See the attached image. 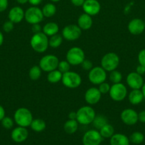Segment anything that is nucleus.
<instances>
[{
  "mask_svg": "<svg viewBox=\"0 0 145 145\" xmlns=\"http://www.w3.org/2000/svg\"><path fill=\"white\" fill-rule=\"evenodd\" d=\"M31 31L33 32V33H38L42 32V28L43 27L40 25V24H36L31 25Z\"/></svg>",
  "mask_w": 145,
  "mask_h": 145,
  "instance_id": "40",
  "label": "nucleus"
},
{
  "mask_svg": "<svg viewBox=\"0 0 145 145\" xmlns=\"http://www.w3.org/2000/svg\"><path fill=\"white\" fill-rule=\"evenodd\" d=\"M25 11L21 7H14L9 10L8 13L9 20L14 24H19L24 19Z\"/></svg>",
  "mask_w": 145,
  "mask_h": 145,
  "instance_id": "19",
  "label": "nucleus"
},
{
  "mask_svg": "<svg viewBox=\"0 0 145 145\" xmlns=\"http://www.w3.org/2000/svg\"><path fill=\"white\" fill-rule=\"evenodd\" d=\"M92 24H93V21H92V16L85 13H83L78 17L77 25L80 27L82 31V30L87 31L92 27Z\"/></svg>",
  "mask_w": 145,
  "mask_h": 145,
  "instance_id": "20",
  "label": "nucleus"
},
{
  "mask_svg": "<svg viewBox=\"0 0 145 145\" xmlns=\"http://www.w3.org/2000/svg\"><path fill=\"white\" fill-rule=\"evenodd\" d=\"M66 60L72 66L81 65L85 59V55L83 50L79 47H72L70 48L66 53Z\"/></svg>",
  "mask_w": 145,
  "mask_h": 145,
  "instance_id": "6",
  "label": "nucleus"
},
{
  "mask_svg": "<svg viewBox=\"0 0 145 145\" xmlns=\"http://www.w3.org/2000/svg\"><path fill=\"white\" fill-rule=\"evenodd\" d=\"M30 127L33 131L36 133H41L46 127V123L43 119L36 118L34 119L30 125Z\"/></svg>",
  "mask_w": 145,
  "mask_h": 145,
  "instance_id": "25",
  "label": "nucleus"
},
{
  "mask_svg": "<svg viewBox=\"0 0 145 145\" xmlns=\"http://www.w3.org/2000/svg\"><path fill=\"white\" fill-rule=\"evenodd\" d=\"M59 59L54 55H46L43 56L39 61L38 66L41 70L45 72L55 70L58 68Z\"/></svg>",
  "mask_w": 145,
  "mask_h": 145,
  "instance_id": "9",
  "label": "nucleus"
},
{
  "mask_svg": "<svg viewBox=\"0 0 145 145\" xmlns=\"http://www.w3.org/2000/svg\"><path fill=\"white\" fill-rule=\"evenodd\" d=\"M14 120H13L11 118L8 117V116H5L2 120H1V125L4 128L7 129V130H10L14 127Z\"/></svg>",
  "mask_w": 145,
  "mask_h": 145,
  "instance_id": "34",
  "label": "nucleus"
},
{
  "mask_svg": "<svg viewBox=\"0 0 145 145\" xmlns=\"http://www.w3.org/2000/svg\"><path fill=\"white\" fill-rule=\"evenodd\" d=\"M82 7L84 13L91 16L98 15L101 10V5L98 0H85Z\"/></svg>",
  "mask_w": 145,
  "mask_h": 145,
  "instance_id": "16",
  "label": "nucleus"
},
{
  "mask_svg": "<svg viewBox=\"0 0 145 145\" xmlns=\"http://www.w3.org/2000/svg\"><path fill=\"white\" fill-rule=\"evenodd\" d=\"M76 120L79 124L82 125H88L92 124L96 113L92 107L90 106H84L80 108L76 111Z\"/></svg>",
  "mask_w": 145,
  "mask_h": 145,
  "instance_id": "3",
  "label": "nucleus"
},
{
  "mask_svg": "<svg viewBox=\"0 0 145 145\" xmlns=\"http://www.w3.org/2000/svg\"><path fill=\"white\" fill-rule=\"evenodd\" d=\"M109 97L112 101L116 102L122 101L128 95L127 89L122 83L113 84L109 91Z\"/></svg>",
  "mask_w": 145,
  "mask_h": 145,
  "instance_id": "7",
  "label": "nucleus"
},
{
  "mask_svg": "<svg viewBox=\"0 0 145 145\" xmlns=\"http://www.w3.org/2000/svg\"><path fill=\"white\" fill-rule=\"evenodd\" d=\"M82 34V30L78 25L69 24L63 28L62 36L68 41H75L79 39Z\"/></svg>",
  "mask_w": 145,
  "mask_h": 145,
  "instance_id": "11",
  "label": "nucleus"
},
{
  "mask_svg": "<svg viewBox=\"0 0 145 145\" xmlns=\"http://www.w3.org/2000/svg\"><path fill=\"white\" fill-rule=\"evenodd\" d=\"M109 79L111 82L113 84H117L120 83L122 79V74L119 71L117 70H113L112 72H109Z\"/></svg>",
  "mask_w": 145,
  "mask_h": 145,
  "instance_id": "33",
  "label": "nucleus"
},
{
  "mask_svg": "<svg viewBox=\"0 0 145 145\" xmlns=\"http://www.w3.org/2000/svg\"><path fill=\"white\" fill-rule=\"evenodd\" d=\"M136 72H137L138 74H139L141 75L144 74L145 73V67L139 65L136 68Z\"/></svg>",
  "mask_w": 145,
  "mask_h": 145,
  "instance_id": "44",
  "label": "nucleus"
},
{
  "mask_svg": "<svg viewBox=\"0 0 145 145\" xmlns=\"http://www.w3.org/2000/svg\"><path fill=\"white\" fill-rule=\"evenodd\" d=\"M44 16L42 10L38 7H31L27 8L25 11L24 19L27 23L31 25L36 24H40L44 20Z\"/></svg>",
  "mask_w": 145,
  "mask_h": 145,
  "instance_id": "10",
  "label": "nucleus"
},
{
  "mask_svg": "<svg viewBox=\"0 0 145 145\" xmlns=\"http://www.w3.org/2000/svg\"><path fill=\"white\" fill-rule=\"evenodd\" d=\"M63 74L58 69L48 72L47 81L51 84H57L62 79Z\"/></svg>",
  "mask_w": 145,
  "mask_h": 145,
  "instance_id": "26",
  "label": "nucleus"
},
{
  "mask_svg": "<svg viewBox=\"0 0 145 145\" xmlns=\"http://www.w3.org/2000/svg\"><path fill=\"white\" fill-rule=\"evenodd\" d=\"M33 120L34 118L32 113L26 108H19L14 112V120L18 126L24 127H30Z\"/></svg>",
  "mask_w": 145,
  "mask_h": 145,
  "instance_id": "2",
  "label": "nucleus"
},
{
  "mask_svg": "<svg viewBox=\"0 0 145 145\" xmlns=\"http://www.w3.org/2000/svg\"><path fill=\"white\" fill-rule=\"evenodd\" d=\"M129 139L130 142L134 144H140L144 140V135L140 132H134Z\"/></svg>",
  "mask_w": 145,
  "mask_h": 145,
  "instance_id": "32",
  "label": "nucleus"
},
{
  "mask_svg": "<svg viewBox=\"0 0 145 145\" xmlns=\"http://www.w3.org/2000/svg\"><path fill=\"white\" fill-rule=\"evenodd\" d=\"M78 125H79V123H78V121L76 120L68 119L64 123V131L68 135H72L77 132V130L78 129Z\"/></svg>",
  "mask_w": 145,
  "mask_h": 145,
  "instance_id": "24",
  "label": "nucleus"
},
{
  "mask_svg": "<svg viewBox=\"0 0 145 145\" xmlns=\"http://www.w3.org/2000/svg\"><path fill=\"white\" fill-rule=\"evenodd\" d=\"M28 137V131L26 127H18L13 129L11 133V140L16 143H21L25 142Z\"/></svg>",
  "mask_w": 145,
  "mask_h": 145,
  "instance_id": "18",
  "label": "nucleus"
},
{
  "mask_svg": "<svg viewBox=\"0 0 145 145\" xmlns=\"http://www.w3.org/2000/svg\"><path fill=\"white\" fill-rule=\"evenodd\" d=\"M137 58L139 65L145 67V49H142L139 51Z\"/></svg>",
  "mask_w": 145,
  "mask_h": 145,
  "instance_id": "39",
  "label": "nucleus"
},
{
  "mask_svg": "<svg viewBox=\"0 0 145 145\" xmlns=\"http://www.w3.org/2000/svg\"><path fill=\"white\" fill-rule=\"evenodd\" d=\"M14 24L12 22V21H9V20L5 21V22L4 23V24H3V26H2L3 31H4L5 33H11V31L14 30Z\"/></svg>",
  "mask_w": 145,
  "mask_h": 145,
  "instance_id": "36",
  "label": "nucleus"
},
{
  "mask_svg": "<svg viewBox=\"0 0 145 145\" xmlns=\"http://www.w3.org/2000/svg\"><path fill=\"white\" fill-rule=\"evenodd\" d=\"M62 35L55 34V35L51 36L49 38V46L52 48H58L61 45L63 42Z\"/></svg>",
  "mask_w": 145,
  "mask_h": 145,
  "instance_id": "31",
  "label": "nucleus"
},
{
  "mask_svg": "<svg viewBox=\"0 0 145 145\" xmlns=\"http://www.w3.org/2000/svg\"><path fill=\"white\" fill-rule=\"evenodd\" d=\"M102 140L99 130L95 129L85 132L82 136V143L83 145H100Z\"/></svg>",
  "mask_w": 145,
  "mask_h": 145,
  "instance_id": "12",
  "label": "nucleus"
},
{
  "mask_svg": "<svg viewBox=\"0 0 145 145\" xmlns=\"http://www.w3.org/2000/svg\"><path fill=\"white\" fill-rule=\"evenodd\" d=\"M107 123H108V120L106 116H104V115L100 114L95 116L92 124L96 130H99L101 127H103Z\"/></svg>",
  "mask_w": 145,
  "mask_h": 145,
  "instance_id": "28",
  "label": "nucleus"
},
{
  "mask_svg": "<svg viewBox=\"0 0 145 145\" xmlns=\"http://www.w3.org/2000/svg\"><path fill=\"white\" fill-rule=\"evenodd\" d=\"M127 84L132 89H141L144 84V79L142 75L136 72L128 74L126 78Z\"/></svg>",
  "mask_w": 145,
  "mask_h": 145,
  "instance_id": "14",
  "label": "nucleus"
},
{
  "mask_svg": "<svg viewBox=\"0 0 145 145\" xmlns=\"http://www.w3.org/2000/svg\"><path fill=\"white\" fill-rule=\"evenodd\" d=\"M42 70L38 65H34L28 71V76L32 81H37L41 78Z\"/></svg>",
  "mask_w": 145,
  "mask_h": 145,
  "instance_id": "30",
  "label": "nucleus"
},
{
  "mask_svg": "<svg viewBox=\"0 0 145 145\" xmlns=\"http://www.w3.org/2000/svg\"><path fill=\"white\" fill-rule=\"evenodd\" d=\"M62 84L68 89H76L82 84V78L80 75L73 71H68L63 74Z\"/></svg>",
  "mask_w": 145,
  "mask_h": 145,
  "instance_id": "5",
  "label": "nucleus"
},
{
  "mask_svg": "<svg viewBox=\"0 0 145 145\" xmlns=\"http://www.w3.org/2000/svg\"><path fill=\"white\" fill-rule=\"evenodd\" d=\"M144 21V25H145V21Z\"/></svg>",
  "mask_w": 145,
  "mask_h": 145,
  "instance_id": "52",
  "label": "nucleus"
},
{
  "mask_svg": "<svg viewBox=\"0 0 145 145\" xmlns=\"http://www.w3.org/2000/svg\"><path fill=\"white\" fill-rule=\"evenodd\" d=\"M42 1L43 0H28V3L33 7H38L41 4Z\"/></svg>",
  "mask_w": 145,
  "mask_h": 145,
  "instance_id": "45",
  "label": "nucleus"
},
{
  "mask_svg": "<svg viewBox=\"0 0 145 145\" xmlns=\"http://www.w3.org/2000/svg\"><path fill=\"white\" fill-rule=\"evenodd\" d=\"M4 35H3V33H1V31H0V46H1L3 44V42H4Z\"/></svg>",
  "mask_w": 145,
  "mask_h": 145,
  "instance_id": "48",
  "label": "nucleus"
},
{
  "mask_svg": "<svg viewBox=\"0 0 145 145\" xmlns=\"http://www.w3.org/2000/svg\"><path fill=\"white\" fill-rule=\"evenodd\" d=\"M51 1H52V2H58V1H60L61 0H50Z\"/></svg>",
  "mask_w": 145,
  "mask_h": 145,
  "instance_id": "51",
  "label": "nucleus"
},
{
  "mask_svg": "<svg viewBox=\"0 0 145 145\" xmlns=\"http://www.w3.org/2000/svg\"><path fill=\"white\" fill-rule=\"evenodd\" d=\"M5 110L1 105H0V122L5 117Z\"/></svg>",
  "mask_w": 145,
  "mask_h": 145,
  "instance_id": "46",
  "label": "nucleus"
},
{
  "mask_svg": "<svg viewBox=\"0 0 145 145\" xmlns=\"http://www.w3.org/2000/svg\"><path fill=\"white\" fill-rule=\"evenodd\" d=\"M42 32L48 37L58 34L59 32V26L55 22L46 23L42 28Z\"/></svg>",
  "mask_w": 145,
  "mask_h": 145,
  "instance_id": "23",
  "label": "nucleus"
},
{
  "mask_svg": "<svg viewBox=\"0 0 145 145\" xmlns=\"http://www.w3.org/2000/svg\"><path fill=\"white\" fill-rule=\"evenodd\" d=\"M42 12L44 17L51 18L53 17L56 13V7L53 3H47L43 7Z\"/></svg>",
  "mask_w": 145,
  "mask_h": 145,
  "instance_id": "27",
  "label": "nucleus"
},
{
  "mask_svg": "<svg viewBox=\"0 0 145 145\" xmlns=\"http://www.w3.org/2000/svg\"><path fill=\"white\" fill-rule=\"evenodd\" d=\"M71 2L75 7H82L85 0H71Z\"/></svg>",
  "mask_w": 145,
  "mask_h": 145,
  "instance_id": "43",
  "label": "nucleus"
},
{
  "mask_svg": "<svg viewBox=\"0 0 145 145\" xmlns=\"http://www.w3.org/2000/svg\"><path fill=\"white\" fill-rule=\"evenodd\" d=\"M141 90H142V93H143V95H144V99H145V83H144V84H143V86H142Z\"/></svg>",
  "mask_w": 145,
  "mask_h": 145,
  "instance_id": "50",
  "label": "nucleus"
},
{
  "mask_svg": "<svg viewBox=\"0 0 145 145\" xmlns=\"http://www.w3.org/2000/svg\"><path fill=\"white\" fill-rule=\"evenodd\" d=\"M100 133L102 138H110L114 134H115V129L112 125L107 123L106 125L101 127L99 130Z\"/></svg>",
  "mask_w": 145,
  "mask_h": 145,
  "instance_id": "29",
  "label": "nucleus"
},
{
  "mask_svg": "<svg viewBox=\"0 0 145 145\" xmlns=\"http://www.w3.org/2000/svg\"><path fill=\"white\" fill-rule=\"evenodd\" d=\"M120 119L122 123L127 125H134L139 121L138 113L132 108H126L121 112Z\"/></svg>",
  "mask_w": 145,
  "mask_h": 145,
  "instance_id": "13",
  "label": "nucleus"
},
{
  "mask_svg": "<svg viewBox=\"0 0 145 145\" xmlns=\"http://www.w3.org/2000/svg\"><path fill=\"white\" fill-rule=\"evenodd\" d=\"M138 120L142 123H145V110L138 113Z\"/></svg>",
  "mask_w": 145,
  "mask_h": 145,
  "instance_id": "42",
  "label": "nucleus"
},
{
  "mask_svg": "<svg viewBox=\"0 0 145 145\" xmlns=\"http://www.w3.org/2000/svg\"><path fill=\"white\" fill-rule=\"evenodd\" d=\"M127 29L132 35H140L145 30L144 21L141 18H133L128 24Z\"/></svg>",
  "mask_w": 145,
  "mask_h": 145,
  "instance_id": "17",
  "label": "nucleus"
},
{
  "mask_svg": "<svg viewBox=\"0 0 145 145\" xmlns=\"http://www.w3.org/2000/svg\"><path fill=\"white\" fill-rule=\"evenodd\" d=\"M81 67H82V69H84L85 71H90L92 67H93V64L89 59H85L81 63Z\"/></svg>",
  "mask_w": 145,
  "mask_h": 145,
  "instance_id": "38",
  "label": "nucleus"
},
{
  "mask_svg": "<svg viewBox=\"0 0 145 145\" xmlns=\"http://www.w3.org/2000/svg\"><path fill=\"white\" fill-rule=\"evenodd\" d=\"M119 57L115 52H108L103 55L101 59V67L106 72H110L115 70L119 65Z\"/></svg>",
  "mask_w": 145,
  "mask_h": 145,
  "instance_id": "4",
  "label": "nucleus"
},
{
  "mask_svg": "<svg viewBox=\"0 0 145 145\" xmlns=\"http://www.w3.org/2000/svg\"><path fill=\"white\" fill-rule=\"evenodd\" d=\"M16 1L20 4H25L27 2H28V0H16Z\"/></svg>",
  "mask_w": 145,
  "mask_h": 145,
  "instance_id": "49",
  "label": "nucleus"
},
{
  "mask_svg": "<svg viewBox=\"0 0 145 145\" xmlns=\"http://www.w3.org/2000/svg\"><path fill=\"white\" fill-rule=\"evenodd\" d=\"M30 45L35 52L44 53L49 47V38L43 32L34 33L30 40Z\"/></svg>",
  "mask_w": 145,
  "mask_h": 145,
  "instance_id": "1",
  "label": "nucleus"
},
{
  "mask_svg": "<svg viewBox=\"0 0 145 145\" xmlns=\"http://www.w3.org/2000/svg\"><path fill=\"white\" fill-rule=\"evenodd\" d=\"M99 87H98V89L100 91V93L102 94H106V93H109V89H110L111 86L107 83V82H105L103 83L100 84V85H98Z\"/></svg>",
  "mask_w": 145,
  "mask_h": 145,
  "instance_id": "37",
  "label": "nucleus"
},
{
  "mask_svg": "<svg viewBox=\"0 0 145 145\" xmlns=\"http://www.w3.org/2000/svg\"><path fill=\"white\" fill-rule=\"evenodd\" d=\"M101 97H102V93H100L98 88L96 87H90L88 89L84 95L85 102L90 106L95 105L99 103L100 101L101 100Z\"/></svg>",
  "mask_w": 145,
  "mask_h": 145,
  "instance_id": "15",
  "label": "nucleus"
},
{
  "mask_svg": "<svg viewBox=\"0 0 145 145\" xmlns=\"http://www.w3.org/2000/svg\"><path fill=\"white\" fill-rule=\"evenodd\" d=\"M77 118V113L76 112L72 111L68 114V118L71 119V120H76Z\"/></svg>",
  "mask_w": 145,
  "mask_h": 145,
  "instance_id": "47",
  "label": "nucleus"
},
{
  "mask_svg": "<svg viewBox=\"0 0 145 145\" xmlns=\"http://www.w3.org/2000/svg\"><path fill=\"white\" fill-rule=\"evenodd\" d=\"M71 64H70L67 60L59 61V63H58V68H57V69H58L61 73L64 74L65 73V72L70 71V69H71Z\"/></svg>",
  "mask_w": 145,
  "mask_h": 145,
  "instance_id": "35",
  "label": "nucleus"
},
{
  "mask_svg": "<svg viewBox=\"0 0 145 145\" xmlns=\"http://www.w3.org/2000/svg\"><path fill=\"white\" fill-rule=\"evenodd\" d=\"M130 141L129 137L122 133L114 134L109 138L110 145H129Z\"/></svg>",
  "mask_w": 145,
  "mask_h": 145,
  "instance_id": "22",
  "label": "nucleus"
},
{
  "mask_svg": "<svg viewBox=\"0 0 145 145\" xmlns=\"http://www.w3.org/2000/svg\"><path fill=\"white\" fill-rule=\"evenodd\" d=\"M9 1L8 0H0V12L6 11L8 8Z\"/></svg>",
  "mask_w": 145,
  "mask_h": 145,
  "instance_id": "41",
  "label": "nucleus"
},
{
  "mask_svg": "<svg viewBox=\"0 0 145 145\" xmlns=\"http://www.w3.org/2000/svg\"><path fill=\"white\" fill-rule=\"evenodd\" d=\"M144 95L141 89H132L128 94V100L132 105H139L143 101Z\"/></svg>",
  "mask_w": 145,
  "mask_h": 145,
  "instance_id": "21",
  "label": "nucleus"
},
{
  "mask_svg": "<svg viewBox=\"0 0 145 145\" xmlns=\"http://www.w3.org/2000/svg\"><path fill=\"white\" fill-rule=\"evenodd\" d=\"M88 79L94 85H100L107 79V72L102 67H93L88 73Z\"/></svg>",
  "mask_w": 145,
  "mask_h": 145,
  "instance_id": "8",
  "label": "nucleus"
}]
</instances>
